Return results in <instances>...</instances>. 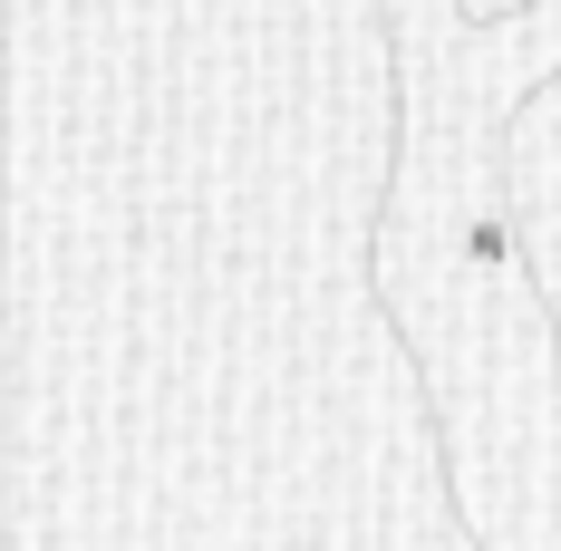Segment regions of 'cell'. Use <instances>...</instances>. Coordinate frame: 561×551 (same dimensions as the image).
Segmentation results:
<instances>
[]
</instances>
